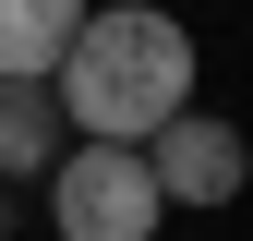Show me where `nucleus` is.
Listing matches in <instances>:
<instances>
[{"label": "nucleus", "instance_id": "4", "mask_svg": "<svg viewBox=\"0 0 253 241\" xmlns=\"http://www.w3.org/2000/svg\"><path fill=\"white\" fill-rule=\"evenodd\" d=\"M73 145V120H60V97H48V73H0V181H48V157Z\"/></svg>", "mask_w": 253, "mask_h": 241}, {"label": "nucleus", "instance_id": "5", "mask_svg": "<svg viewBox=\"0 0 253 241\" xmlns=\"http://www.w3.org/2000/svg\"><path fill=\"white\" fill-rule=\"evenodd\" d=\"M84 12L97 0H0V73H60V48H73Z\"/></svg>", "mask_w": 253, "mask_h": 241}, {"label": "nucleus", "instance_id": "2", "mask_svg": "<svg viewBox=\"0 0 253 241\" xmlns=\"http://www.w3.org/2000/svg\"><path fill=\"white\" fill-rule=\"evenodd\" d=\"M169 193H157L145 145H109V133H73L48 157V229L60 241H157Z\"/></svg>", "mask_w": 253, "mask_h": 241}, {"label": "nucleus", "instance_id": "3", "mask_svg": "<svg viewBox=\"0 0 253 241\" xmlns=\"http://www.w3.org/2000/svg\"><path fill=\"white\" fill-rule=\"evenodd\" d=\"M145 169H157V193L169 205H241V181H253V145H241V120H217V109H169L145 133Z\"/></svg>", "mask_w": 253, "mask_h": 241}, {"label": "nucleus", "instance_id": "6", "mask_svg": "<svg viewBox=\"0 0 253 241\" xmlns=\"http://www.w3.org/2000/svg\"><path fill=\"white\" fill-rule=\"evenodd\" d=\"M12 205H24V193H12V181H0V229H12Z\"/></svg>", "mask_w": 253, "mask_h": 241}, {"label": "nucleus", "instance_id": "1", "mask_svg": "<svg viewBox=\"0 0 253 241\" xmlns=\"http://www.w3.org/2000/svg\"><path fill=\"white\" fill-rule=\"evenodd\" d=\"M48 97L73 133H109V145H145L169 109H193V24L157 12V0H121V12H84L73 48H60Z\"/></svg>", "mask_w": 253, "mask_h": 241}]
</instances>
